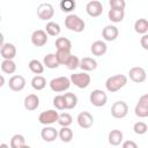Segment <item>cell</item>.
<instances>
[{"label": "cell", "mask_w": 148, "mask_h": 148, "mask_svg": "<svg viewBox=\"0 0 148 148\" xmlns=\"http://www.w3.org/2000/svg\"><path fill=\"white\" fill-rule=\"evenodd\" d=\"M128 113V105L124 101H117L111 106V116L117 119L125 118Z\"/></svg>", "instance_id": "5"}, {"label": "cell", "mask_w": 148, "mask_h": 148, "mask_svg": "<svg viewBox=\"0 0 148 148\" xmlns=\"http://www.w3.org/2000/svg\"><path fill=\"white\" fill-rule=\"evenodd\" d=\"M40 136L45 142H52L58 138V131L52 126H45L40 131Z\"/></svg>", "instance_id": "17"}, {"label": "cell", "mask_w": 148, "mask_h": 148, "mask_svg": "<svg viewBox=\"0 0 148 148\" xmlns=\"http://www.w3.org/2000/svg\"><path fill=\"white\" fill-rule=\"evenodd\" d=\"M90 51L94 56L96 57H101V56H104L108 51V46H106V43L103 42V40H95L91 46H90Z\"/></svg>", "instance_id": "20"}, {"label": "cell", "mask_w": 148, "mask_h": 148, "mask_svg": "<svg viewBox=\"0 0 148 148\" xmlns=\"http://www.w3.org/2000/svg\"><path fill=\"white\" fill-rule=\"evenodd\" d=\"M25 83H27V81L22 75H13L9 79L8 86L13 91H21L24 89Z\"/></svg>", "instance_id": "14"}, {"label": "cell", "mask_w": 148, "mask_h": 148, "mask_svg": "<svg viewBox=\"0 0 148 148\" xmlns=\"http://www.w3.org/2000/svg\"><path fill=\"white\" fill-rule=\"evenodd\" d=\"M23 105L28 111H34L39 106V97L36 94H29L25 96Z\"/></svg>", "instance_id": "19"}, {"label": "cell", "mask_w": 148, "mask_h": 148, "mask_svg": "<svg viewBox=\"0 0 148 148\" xmlns=\"http://www.w3.org/2000/svg\"><path fill=\"white\" fill-rule=\"evenodd\" d=\"M27 142H25V138L22 134H14L10 139V147L12 148H22L25 147Z\"/></svg>", "instance_id": "30"}, {"label": "cell", "mask_w": 148, "mask_h": 148, "mask_svg": "<svg viewBox=\"0 0 148 148\" xmlns=\"http://www.w3.org/2000/svg\"><path fill=\"white\" fill-rule=\"evenodd\" d=\"M1 71L6 74H13L16 72V64L13 59H3V61L0 64Z\"/></svg>", "instance_id": "24"}, {"label": "cell", "mask_w": 148, "mask_h": 148, "mask_svg": "<svg viewBox=\"0 0 148 148\" xmlns=\"http://www.w3.org/2000/svg\"><path fill=\"white\" fill-rule=\"evenodd\" d=\"M76 121L81 128H90L94 124V117L88 111H82L77 114Z\"/></svg>", "instance_id": "13"}, {"label": "cell", "mask_w": 148, "mask_h": 148, "mask_svg": "<svg viewBox=\"0 0 148 148\" xmlns=\"http://www.w3.org/2000/svg\"><path fill=\"white\" fill-rule=\"evenodd\" d=\"M56 47H57V50H67V51H71L72 50V43L66 37H59L56 40Z\"/></svg>", "instance_id": "31"}, {"label": "cell", "mask_w": 148, "mask_h": 148, "mask_svg": "<svg viewBox=\"0 0 148 148\" xmlns=\"http://www.w3.org/2000/svg\"><path fill=\"white\" fill-rule=\"evenodd\" d=\"M50 88L54 92H62L69 89L71 87V80L66 76H58L50 81Z\"/></svg>", "instance_id": "3"}, {"label": "cell", "mask_w": 148, "mask_h": 148, "mask_svg": "<svg viewBox=\"0 0 148 148\" xmlns=\"http://www.w3.org/2000/svg\"><path fill=\"white\" fill-rule=\"evenodd\" d=\"M65 99V108L71 110L77 105V96L74 92H66L62 95Z\"/></svg>", "instance_id": "25"}, {"label": "cell", "mask_w": 148, "mask_h": 148, "mask_svg": "<svg viewBox=\"0 0 148 148\" xmlns=\"http://www.w3.org/2000/svg\"><path fill=\"white\" fill-rule=\"evenodd\" d=\"M56 57L58 59L59 65H65L67 62L68 58L71 57V51H67V50H57Z\"/></svg>", "instance_id": "35"}, {"label": "cell", "mask_w": 148, "mask_h": 148, "mask_svg": "<svg viewBox=\"0 0 148 148\" xmlns=\"http://www.w3.org/2000/svg\"><path fill=\"white\" fill-rule=\"evenodd\" d=\"M123 139H124V134L119 130H112L108 135V140L111 146H119L123 142Z\"/></svg>", "instance_id": "21"}, {"label": "cell", "mask_w": 148, "mask_h": 148, "mask_svg": "<svg viewBox=\"0 0 148 148\" xmlns=\"http://www.w3.org/2000/svg\"><path fill=\"white\" fill-rule=\"evenodd\" d=\"M109 5H110V8H113V9H125L126 7L125 0H109Z\"/></svg>", "instance_id": "39"}, {"label": "cell", "mask_w": 148, "mask_h": 148, "mask_svg": "<svg viewBox=\"0 0 148 148\" xmlns=\"http://www.w3.org/2000/svg\"><path fill=\"white\" fill-rule=\"evenodd\" d=\"M0 57L3 59H14L16 57V47L12 43H3L0 47Z\"/></svg>", "instance_id": "16"}, {"label": "cell", "mask_w": 148, "mask_h": 148, "mask_svg": "<svg viewBox=\"0 0 148 148\" xmlns=\"http://www.w3.org/2000/svg\"><path fill=\"white\" fill-rule=\"evenodd\" d=\"M147 130H148V126H147V124L143 123V121H136V123L133 125V131H134V133L138 134V135L145 134V133L147 132Z\"/></svg>", "instance_id": "37"}, {"label": "cell", "mask_w": 148, "mask_h": 148, "mask_svg": "<svg viewBox=\"0 0 148 148\" xmlns=\"http://www.w3.org/2000/svg\"><path fill=\"white\" fill-rule=\"evenodd\" d=\"M89 101L91 103V105L96 106V108H101V106H104L108 102V96L106 94L101 90V89H95L90 92L89 95Z\"/></svg>", "instance_id": "6"}, {"label": "cell", "mask_w": 148, "mask_h": 148, "mask_svg": "<svg viewBox=\"0 0 148 148\" xmlns=\"http://www.w3.org/2000/svg\"><path fill=\"white\" fill-rule=\"evenodd\" d=\"M65 27L71 31L82 32L86 28V23L80 16H77L75 14H69L65 18Z\"/></svg>", "instance_id": "2"}, {"label": "cell", "mask_w": 148, "mask_h": 148, "mask_svg": "<svg viewBox=\"0 0 148 148\" xmlns=\"http://www.w3.org/2000/svg\"><path fill=\"white\" fill-rule=\"evenodd\" d=\"M0 147H8V145H6V143H1Z\"/></svg>", "instance_id": "44"}, {"label": "cell", "mask_w": 148, "mask_h": 148, "mask_svg": "<svg viewBox=\"0 0 148 148\" xmlns=\"http://www.w3.org/2000/svg\"><path fill=\"white\" fill-rule=\"evenodd\" d=\"M58 136L65 143L71 142L73 139V131L69 128V126H61V128L58 132Z\"/></svg>", "instance_id": "23"}, {"label": "cell", "mask_w": 148, "mask_h": 148, "mask_svg": "<svg viewBox=\"0 0 148 148\" xmlns=\"http://www.w3.org/2000/svg\"><path fill=\"white\" fill-rule=\"evenodd\" d=\"M128 76H130V79H131L133 82H135V83H141V82H143V81L146 80L147 74H146L145 68L136 66V67H132V68L128 71Z\"/></svg>", "instance_id": "12"}, {"label": "cell", "mask_w": 148, "mask_h": 148, "mask_svg": "<svg viewBox=\"0 0 148 148\" xmlns=\"http://www.w3.org/2000/svg\"><path fill=\"white\" fill-rule=\"evenodd\" d=\"M79 67H80L83 72H91V71H95V69L97 68V61H96L94 58L84 57V58L80 59Z\"/></svg>", "instance_id": "18"}, {"label": "cell", "mask_w": 148, "mask_h": 148, "mask_svg": "<svg viewBox=\"0 0 148 148\" xmlns=\"http://www.w3.org/2000/svg\"><path fill=\"white\" fill-rule=\"evenodd\" d=\"M28 66H29V69L34 74H42L44 72V65L39 60H37V59L30 60L29 64H28Z\"/></svg>", "instance_id": "32"}, {"label": "cell", "mask_w": 148, "mask_h": 148, "mask_svg": "<svg viewBox=\"0 0 148 148\" xmlns=\"http://www.w3.org/2000/svg\"><path fill=\"white\" fill-rule=\"evenodd\" d=\"M43 65L46 66L50 69L57 68L59 66V62H58V59L56 57V53H49V54H46L44 57V59H43Z\"/></svg>", "instance_id": "26"}, {"label": "cell", "mask_w": 148, "mask_h": 148, "mask_svg": "<svg viewBox=\"0 0 148 148\" xmlns=\"http://www.w3.org/2000/svg\"><path fill=\"white\" fill-rule=\"evenodd\" d=\"M58 116H59L58 111L46 110V111H43L38 116V121L43 125H51V124H54L58 120Z\"/></svg>", "instance_id": "9"}, {"label": "cell", "mask_w": 148, "mask_h": 148, "mask_svg": "<svg viewBox=\"0 0 148 148\" xmlns=\"http://www.w3.org/2000/svg\"><path fill=\"white\" fill-rule=\"evenodd\" d=\"M45 31L50 36H58L60 34V31H61V28H60L59 23H57L54 21H50V22L46 23Z\"/></svg>", "instance_id": "29"}, {"label": "cell", "mask_w": 148, "mask_h": 148, "mask_svg": "<svg viewBox=\"0 0 148 148\" xmlns=\"http://www.w3.org/2000/svg\"><path fill=\"white\" fill-rule=\"evenodd\" d=\"M5 82H6V81H5V77H3L2 75H0V88H1V87H3Z\"/></svg>", "instance_id": "43"}, {"label": "cell", "mask_w": 148, "mask_h": 148, "mask_svg": "<svg viewBox=\"0 0 148 148\" xmlns=\"http://www.w3.org/2000/svg\"><path fill=\"white\" fill-rule=\"evenodd\" d=\"M69 80H71V83H73L75 87H77L80 89H84L90 84L91 77L87 72H81V73L72 74Z\"/></svg>", "instance_id": "4"}, {"label": "cell", "mask_w": 148, "mask_h": 148, "mask_svg": "<svg viewBox=\"0 0 148 148\" xmlns=\"http://www.w3.org/2000/svg\"><path fill=\"white\" fill-rule=\"evenodd\" d=\"M31 43L34 46H37V47H40V46H44L46 43H47V34L45 30H42V29H38V30H35L31 35Z\"/></svg>", "instance_id": "11"}, {"label": "cell", "mask_w": 148, "mask_h": 148, "mask_svg": "<svg viewBox=\"0 0 148 148\" xmlns=\"http://www.w3.org/2000/svg\"><path fill=\"white\" fill-rule=\"evenodd\" d=\"M121 146H123L124 148H138V145H136L134 141H132V140L124 141V142L121 143Z\"/></svg>", "instance_id": "40"}, {"label": "cell", "mask_w": 148, "mask_h": 148, "mask_svg": "<svg viewBox=\"0 0 148 148\" xmlns=\"http://www.w3.org/2000/svg\"><path fill=\"white\" fill-rule=\"evenodd\" d=\"M134 113L139 118L148 117V95L147 94L142 95L139 98V101L135 105V109H134Z\"/></svg>", "instance_id": "8"}, {"label": "cell", "mask_w": 148, "mask_h": 148, "mask_svg": "<svg viewBox=\"0 0 148 148\" xmlns=\"http://www.w3.org/2000/svg\"><path fill=\"white\" fill-rule=\"evenodd\" d=\"M53 105L57 110H65V99L62 95H57L53 98Z\"/></svg>", "instance_id": "38"}, {"label": "cell", "mask_w": 148, "mask_h": 148, "mask_svg": "<svg viewBox=\"0 0 148 148\" xmlns=\"http://www.w3.org/2000/svg\"><path fill=\"white\" fill-rule=\"evenodd\" d=\"M3 43H5V37H3L2 32H0V47L3 45Z\"/></svg>", "instance_id": "42"}, {"label": "cell", "mask_w": 148, "mask_h": 148, "mask_svg": "<svg viewBox=\"0 0 148 148\" xmlns=\"http://www.w3.org/2000/svg\"><path fill=\"white\" fill-rule=\"evenodd\" d=\"M119 35V30L116 25H106L102 30V37L106 42H113L117 39Z\"/></svg>", "instance_id": "15"}, {"label": "cell", "mask_w": 148, "mask_h": 148, "mask_svg": "<svg viewBox=\"0 0 148 148\" xmlns=\"http://www.w3.org/2000/svg\"><path fill=\"white\" fill-rule=\"evenodd\" d=\"M54 15V8L51 3L49 2H43L37 7V16L43 20V21H47L51 20Z\"/></svg>", "instance_id": "7"}, {"label": "cell", "mask_w": 148, "mask_h": 148, "mask_svg": "<svg viewBox=\"0 0 148 148\" xmlns=\"http://www.w3.org/2000/svg\"><path fill=\"white\" fill-rule=\"evenodd\" d=\"M79 64H80V59H79L76 56L71 54V57L68 58V60H67V62H66L65 65H66V67H67L69 71H74V69L79 68Z\"/></svg>", "instance_id": "36"}, {"label": "cell", "mask_w": 148, "mask_h": 148, "mask_svg": "<svg viewBox=\"0 0 148 148\" xmlns=\"http://www.w3.org/2000/svg\"><path fill=\"white\" fill-rule=\"evenodd\" d=\"M86 12L91 17H98L103 13V5L98 0H91L86 5Z\"/></svg>", "instance_id": "10"}, {"label": "cell", "mask_w": 148, "mask_h": 148, "mask_svg": "<svg viewBox=\"0 0 148 148\" xmlns=\"http://www.w3.org/2000/svg\"><path fill=\"white\" fill-rule=\"evenodd\" d=\"M140 43H141V46H142L145 50H148V35H147V34H143V35H142Z\"/></svg>", "instance_id": "41"}, {"label": "cell", "mask_w": 148, "mask_h": 148, "mask_svg": "<svg viewBox=\"0 0 148 148\" xmlns=\"http://www.w3.org/2000/svg\"><path fill=\"white\" fill-rule=\"evenodd\" d=\"M108 17L113 23L121 22L124 20V17H125V10L124 9H113V8H110V10L108 13Z\"/></svg>", "instance_id": "22"}, {"label": "cell", "mask_w": 148, "mask_h": 148, "mask_svg": "<svg viewBox=\"0 0 148 148\" xmlns=\"http://www.w3.org/2000/svg\"><path fill=\"white\" fill-rule=\"evenodd\" d=\"M31 87L35 89V90H43L45 87H46V79L42 75H36L32 77L31 80Z\"/></svg>", "instance_id": "28"}, {"label": "cell", "mask_w": 148, "mask_h": 148, "mask_svg": "<svg viewBox=\"0 0 148 148\" xmlns=\"http://www.w3.org/2000/svg\"><path fill=\"white\" fill-rule=\"evenodd\" d=\"M59 6H60V9L62 12L71 13V12H73L75 9L76 2H75V0H60Z\"/></svg>", "instance_id": "33"}, {"label": "cell", "mask_w": 148, "mask_h": 148, "mask_svg": "<svg viewBox=\"0 0 148 148\" xmlns=\"http://www.w3.org/2000/svg\"><path fill=\"white\" fill-rule=\"evenodd\" d=\"M126 83H127V76L124 74H117V75H112L106 79L105 88L110 92H116L120 90L123 87H125Z\"/></svg>", "instance_id": "1"}, {"label": "cell", "mask_w": 148, "mask_h": 148, "mask_svg": "<svg viewBox=\"0 0 148 148\" xmlns=\"http://www.w3.org/2000/svg\"><path fill=\"white\" fill-rule=\"evenodd\" d=\"M57 123H58L60 126H69V125H72V123H73V117H72L69 113H67V112L60 113V114L58 116Z\"/></svg>", "instance_id": "34"}, {"label": "cell", "mask_w": 148, "mask_h": 148, "mask_svg": "<svg viewBox=\"0 0 148 148\" xmlns=\"http://www.w3.org/2000/svg\"><path fill=\"white\" fill-rule=\"evenodd\" d=\"M0 22H1V15H0Z\"/></svg>", "instance_id": "45"}, {"label": "cell", "mask_w": 148, "mask_h": 148, "mask_svg": "<svg viewBox=\"0 0 148 148\" xmlns=\"http://www.w3.org/2000/svg\"><path fill=\"white\" fill-rule=\"evenodd\" d=\"M134 30L139 35H143L148 32V21L146 18H139L134 22Z\"/></svg>", "instance_id": "27"}]
</instances>
